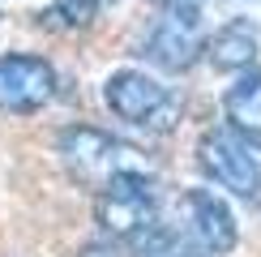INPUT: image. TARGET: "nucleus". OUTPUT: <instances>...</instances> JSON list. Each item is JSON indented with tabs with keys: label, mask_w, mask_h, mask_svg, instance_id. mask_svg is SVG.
Here are the masks:
<instances>
[{
	"label": "nucleus",
	"mask_w": 261,
	"mask_h": 257,
	"mask_svg": "<svg viewBox=\"0 0 261 257\" xmlns=\"http://www.w3.org/2000/svg\"><path fill=\"white\" fill-rule=\"evenodd\" d=\"M176 227L210 257H227L236 249V240H240L236 210L227 206V197L219 189H205V185L184 189L176 197Z\"/></svg>",
	"instance_id": "0eeeda50"
},
{
	"label": "nucleus",
	"mask_w": 261,
	"mask_h": 257,
	"mask_svg": "<svg viewBox=\"0 0 261 257\" xmlns=\"http://www.w3.org/2000/svg\"><path fill=\"white\" fill-rule=\"evenodd\" d=\"M60 90L56 64L39 52H0V112L39 116Z\"/></svg>",
	"instance_id": "423d86ee"
},
{
	"label": "nucleus",
	"mask_w": 261,
	"mask_h": 257,
	"mask_svg": "<svg viewBox=\"0 0 261 257\" xmlns=\"http://www.w3.org/2000/svg\"><path fill=\"white\" fill-rule=\"evenodd\" d=\"M94 223L112 244L137 249L150 232L163 227V185L154 171H128L94 193Z\"/></svg>",
	"instance_id": "f03ea898"
},
{
	"label": "nucleus",
	"mask_w": 261,
	"mask_h": 257,
	"mask_svg": "<svg viewBox=\"0 0 261 257\" xmlns=\"http://www.w3.org/2000/svg\"><path fill=\"white\" fill-rule=\"evenodd\" d=\"M103 5L99 0H51L47 9H39L35 21L43 30H60V35H73V30H90L99 21Z\"/></svg>",
	"instance_id": "9d476101"
},
{
	"label": "nucleus",
	"mask_w": 261,
	"mask_h": 257,
	"mask_svg": "<svg viewBox=\"0 0 261 257\" xmlns=\"http://www.w3.org/2000/svg\"><path fill=\"white\" fill-rule=\"evenodd\" d=\"M205 0H167L150 21L137 56L163 73H184L205 56Z\"/></svg>",
	"instance_id": "39448f33"
},
{
	"label": "nucleus",
	"mask_w": 261,
	"mask_h": 257,
	"mask_svg": "<svg viewBox=\"0 0 261 257\" xmlns=\"http://www.w3.org/2000/svg\"><path fill=\"white\" fill-rule=\"evenodd\" d=\"M197 167L214 189L253 201L261 197V137L236 124H214L197 142Z\"/></svg>",
	"instance_id": "20e7f679"
},
{
	"label": "nucleus",
	"mask_w": 261,
	"mask_h": 257,
	"mask_svg": "<svg viewBox=\"0 0 261 257\" xmlns=\"http://www.w3.org/2000/svg\"><path fill=\"white\" fill-rule=\"evenodd\" d=\"M223 116H227V124L261 137V69L240 73V78L223 90Z\"/></svg>",
	"instance_id": "1a4fd4ad"
},
{
	"label": "nucleus",
	"mask_w": 261,
	"mask_h": 257,
	"mask_svg": "<svg viewBox=\"0 0 261 257\" xmlns=\"http://www.w3.org/2000/svg\"><path fill=\"white\" fill-rule=\"evenodd\" d=\"M56 155H60V167L69 171V180H77V185L90 189V193H103L112 180L128 176V171H150L141 146L107 133V128H94V124L60 128Z\"/></svg>",
	"instance_id": "f257e3e1"
},
{
	"label": "nucleus",
	"mask_w": 261,
	"mask_h": 257,
	"mask_svg": "<svg viewBox=\"0 0 261 257\" xmlns=\"http://www.w3.org/2000/svg\"><path fill=\"white\" fill-rule=\"evenodd\" d=\"M128 253L133 257H210V253H201L176 223H163L159 232H150L146 240H141L137 249H128Z\"/></svg>",
	"instance_id": "9b49d317"
},
{
	"label": "nucleus",
	"mask_w": 261,
	"mask_h": 257,
	"mask_svg": "<svg viewBox=\"0 0 261 257\" xmlns=\"http://www.w3.org/2000/svg\"><path fill=\"white\" fill-rule=\"evenodd\" d=\"M99 5H103V9H107V5H120V0H99Z\"/></svg>",
	"instance_id": "f8f14e48"
},
{
	"label": "nucleus",
	"mask_w": 261,
	"mask_h": 257,
	"mask_svg": "<svg viewBox=\"0 0 261 257\" xmlns=\"http://www.w3.org/2000/svg\"><path fill=\"white\" fill-rule=\"evenodd\" d=\"M103 103L107 112L116 116L128 128H141V133H171L180 124V94L171 90L163 78L146 69H116L107 73L103 82Z\"/></svg>",
	"instance_id": "7ed1b4c3"
},
{
	"label": "nucleus",
	"mask_w": 261,
	"mask_h": 257,
	"mask_svg": "<svg viewBox=\"0 0 261 257\" xmlns=\"http://www.w3.org/2000/svg\"><path fill=\"white\" fill-rule=\"evenodd\" d=\"M257 52H261V26L253 17L223 21L219 30H210V43H205V60L219 73H236V78L257 69Z\"/></svg>",
	"instance_id": "6e6552de"
}]
</instances>
